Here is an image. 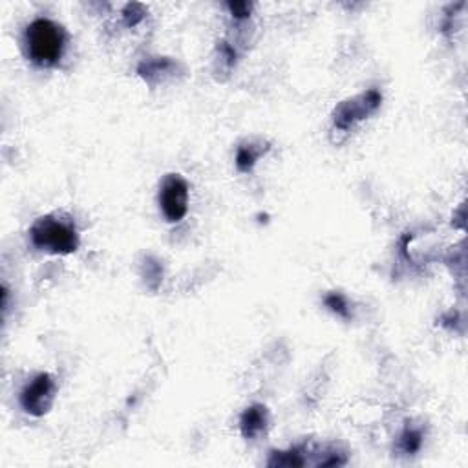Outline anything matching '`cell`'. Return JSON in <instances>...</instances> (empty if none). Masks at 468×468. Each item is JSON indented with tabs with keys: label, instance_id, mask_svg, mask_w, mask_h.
<instances>
[{
	"label": "cell",
	"instance_id": "obj_7",
	"mask_svg": "<svg viewBox=\"0 0 468 468\" xmlns=\"http://www.w3.org/2000/svg\"><path fill=\"white\" fill-rule=\"evenodd\" d=\"M176 70L174 60L167 59V57H157V59L143 60L138 66L139 77H143L147 83H156V79L163 75H170Z\"/></svg>",
	"mask_w": 468,
	"mask_h": 468
},
{
	"label": "cell",
	"instance_id": "obj_11",
	"mask_svg": "<svg viewBox=\"0 0 468 468\" xmlns=\"http://www.w3.org/2000/svg\"><path fill=\"white\" fill-rule=\"evenodd\" d=\"M422 446V434L417 428H404V431L401 434V448L406 454H415L419 452Z\"/></svg>",
	"mask_w": 468,
	"mask_h": 468
},
{
	"label": "cell",
	"instance_id": "obj_5",
	"mask_svg": "<svg viewBox=\"0 0 468 468\" xmlns=\"http://www.w3.org/2000/svg\"><path fill=\"white\" fill-rule=\"evenodd\" d=\"M160 207L170 223H178L187 216L188 183L179 174H169L161 181Z\"/></svg>",
	"mask_w": 468,
	"mask_h": 468
},
{
	"label": "cell",
	"instance_id": "obj_13",
	"mask_svg": "<svg viewBox=\"0 0 468 468\" xmlns=\"http://www.w3.org/2000/svg\"><path fill=\"white\" fill-rule=\"evenodd\" d=\"M227 8H229L234 19H247L251 15V10H253V4H249V2H229Z\"/></svg>",
	"mask_w": 468,
	"mask_h": 468
},
{
	"label": "cell",
	"instance_id": "obj_3",
	"mask_svg": "<svg viewBox=\"0 0 468 468\" xmlns=\"http://www.w3.org/2000/svg\"><path fill=\"white\" fill-rule=\"evenodd\" d=\"M381 103L382 96L375 88L363 92L357 97H351L348 101H342L333 112V126L337 130L348 132V130L353 129L355 124L368 119L373 112L379 110Z\"/></svg>",
	"mask_w": 468,
	"mask_h": 468
},
{
	"label": "cell",
	"instance_id": "obj_14",
	"mask_svg": "<svg viewBox=\"0 0 468 468\" xmlns=\"http://www.w3.org/2000/svg\"><path fill=\"white\" fill-rule=\"evenodd\" d=\"M221 51H223L225 59H227V63H229V66H233L234 63H236V51H234L233 46H229V44H225V42H221Z\"/></svg>",
	"mask_w": 468,
	"mask_h": 468
},
{
	"label": "cell",
	"instance_id": "obj_4",
	"mask_svg": "<svg viewBox=\"0 0 468 468\" xmlns=\"http://www.w3.org/2000/svg\"><path fill=\"white\" fill-rule=\"evenodd\" d=\"M57 384L50 373H39L20 391V406L33 417H42L53 406Z\"/></svg>",
	"mask_w": 468,
	"mask_h": 468
},
{
	"label": "cell",
	"instance_id": "obj_9",
	"mask_svg": "<svg viewBox=\"0 0 468 468\" xmlns=\"http://www.w3.org/2000/svg\"><path fill=\"white\" fill-rule=\"evenodd\" d=\"M262 156V150L254 145H242L236 152V167L240 172H251L258 163V157Z\"/></svg>",
	"mask_w": 468,
	"mask_h": 468
},
{
	"label": "cell",
	"instance_id": "obj_10",
	"mask_svg": "<svg viewBox=\"0 0 468 468\" xmlns=\"http://www.w3.org/2000/svg\"><path fill=\"white\" fill-rule=\"evenodd\" d=\"M324 304L330 311H333L335 315H339L340 318H346L349 320L351 318V308H349V302L342 293H327Z\"/></svg>",
	"mask_w": 468,
	"mask_h": 468
},
{
	"label": "cell",
	"instance_id": "obj_12",
	"mask_svg": "<svg viewBox=\"0 0 468 468\" xmlns=\"http://www.w3.org/2000/svg\"><path fill=\"white\" fill-rule=\"evenodd\" d=\"M145 15H147V10H145V6L141 4H129L123 10V19L124 24L129 26V28H134V26H138L143 19H145Z\"/></svg>",
	"mask_w": 468,
	"mask_h": 468
},
{
	"label": "cell",
	"instance_id": "obj_1",
	"mask_svg": "<svg viewBox=\"0 0 468 468\" xmlns=\"http://www.w3.org/2000/svg\"><path fill=\"white\" fill-rule=\"evenodd\" d=\"M26 56L35 66L51 68L65 53L66 32L63 26L50 19H35L24 32Z\"/></svg>",
	"mask_w": 468,
	"mask_h": 468
},
{
	"label": "cell",
	"instance_id": "obj_8",
	"mask_svg": "<svg viewBox=\"0 0 468 468\" xmlns=\"http://www.w3.org/2000/svg\"><path fill=\"white\" fill-rule=\"evenodd\" d=\"M304 464H306V457L299 446L285 450V452H273L269 459V467H304Z\"/></svg>",
	"mask_w": 468,
	"mask_h": 468
},
{
	"label": "cell",
	"instance_id": "obj_2",
	"mask_svg": "<svg viewBox=\"0 0 468 468\" xmlns=\"http://www.w3.org/2000/svg\"><path fill=\"white\" fill-rule=\"evenodd\" d=\"M30 238L39 251L50 254H72L81 244L74 223L57 216H41L35 220L30 227Z\"/></svg>",
	"mask_w": 468,
	"mask_h": 468
},
{
	"label": "cell",
	"instance_id": "obj_6",
	"mask_svg": "<svg viewBox=\"0 0 468 468\" xmlns=\"http://www.w3.org/2000/svg\"><path fill=\"white\" fill-rule=\"evenodd\" d=\"M269 422V412L264 404H253L249 406L242 417H240V431L245 439H256L260 434H264Z\"/></svg>",
	"mask_w": 468,
	"mask_h": 468
}]
</instances>
